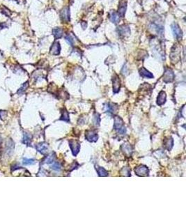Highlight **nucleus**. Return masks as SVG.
Instances as JSON below:
<instances>
[{"label": "nucleus", "mask_w": 186, "mask_h": 209, "mask_svg": "<svg viewBox=\"0 0 186 209\" xmlns=\"http://www.w3.org/2000/svg\"><path fill=\"white\" fill-rule=\"evenodd\" d=\"M36 150L42 154H45L47 151V144L46 143H41L36 146Z\"/></svg>", "instance_id": "f3484780"}, {"label": "nucleus", "mask_w": 186, "mask_h": 209, "mask_svg": "<svg viewBox=\"0 0 186 209\" xmlns=\"http://www.w3.org/2000/svg\"><path fill=\"white\" fill-rule=\"evenodd\" d=\"M60 17L61 20L64 22H68L70 21V10L68 7H65L61 11Z\"/></svg>", "instance_id": "1a4fd4ad"}, {"label": "nucleus", "mask_w": 186, "mask_h": 209, "mask_svg": "<svg viewBox=\"0 0 186 209\" xmlns=\"http://www.w3.org/2000/svg\"><path fill=\"white\" fill-rule=\"evenodd\" d=\"M166 98H167L166 93L165 91H160L157 98V104L159 106L163 105V104L165 103Z\"/></svg>", "instance_id": "4468645a"}, {"label": "nucleus", "mask_w": 186, "mask_h": 209, "mask_svg": "<svg viewBox=\"0 0 186 209\" xmlns=\"http://www.w3.org/2000/svg\"><path fill=\"white\" fill-rule=\"evenodd\" d=\"M105 107H106V112H108V113H110V114L114 113V111H115V109H114V106L112 104H110V103L107 104Z\"/></svg>", "instance_id": "b1692460"}, {"label": "nucleus", "mask_w": 186, "mask_h": 209, "mask_svg": "<svg viewBox=\"0 0 186 209\" xmlns=\"http://www.w3.org/2000/svg\"><path fill=\"white\" fill-rule=\"evenodd\" d=\"M94 121L96 125H98V126L99 125V123H100V115H99L98 114H96V115L94 116Z\"/></svg>", "instance_id": "c85d7f7f"}, {"label": "nucleus", "mask_w": 186, "mask_h": 209, "mask_svg": "<svg viewBox=\"0 0 186 209\" xmlns=\"http://www.w3.org/2000/svg\"><path fill=\"white\" fill-rule=\"evenodd\" d=\"M23 164L25 165H31L35 164V160L33 159H27L25 158L23 160Z\"/></svg>", "instance_id": "bb28decb"}, {"label": "nucleus", "mask_w": 186, "mask_h": 209, "mask_svg": "<svg viewBox=\"0 0 186 209\" xmlns=\"http://www.w3.org/2000/svg\"><path fill=\"white\" fill-rule=\"evenodd\" d=\"M69 146L72 151V153L73 155H77L79 153L80 149V144L78 141L76 140V139H70L69 141Z\"/></svg>", "instance_id": "7ed1b4c3"}, {"label": "nucleus", "mask_w": 186, "mask_h": 209, "mask_svg": "<svg viewBox=\"0 0 186 209\" xmlns=\"http://www.w3.org/2000/svg\"><path fill=\"white\" fill-rule=\"evenodd\" d=\"M140 75L142 77H143V78H153V75L151 73H150L148 70H146V68H144L142 67V68L140 69Z\"/></svg>", "instance_id": "2eb2a0df"}, {"label": "nucleus", "mask_w": 186, "mask_h": 209, "mask_svg": "<svg viewBox=\"0 0 186 209\" xmlns=\"http://www.w3.org/2000/svg\"><path fill=\"white\" fill-rule=\"evenodd\" d=\"M117 31L118 34L121 36L126 37L130 36V29L129 27L126 26V25H121V26L118 27L117 29Z\"/></svg>", "instance_id": "6e6552de"}, {"label": "nucleus", "mask_w": 186, "mask_h": 209, "mask_svg": "<svg viewBox=\"0 0 186 209\" xmlns=\"http://www.w3.org/2000/svg\"><path fill=\"white\" fill-rule=\"evenodd\" d=\"M85 137L89 142H96L98 140V136L96 132L94 130H89L85 133Z\"/></svg>", "instance_id": "20e7f679"}, {"label": "nucleus", "mask_w": 186, "mask_h": 209, "mask_svg": "<svg viewBox=\"0 0 186 209\" xmlns=\"http://www.w3.org/2000/svg\"><path fill=\"white\" fill-rule=\"evenodd\" d=\"M96 170H97V172L98 173L99 176L104 177V176H107L108 175V171L101 167H96Z\"/></svg>", "instance_id": "4be33fe9"}, {"label": "nucleus", "mask_w": 186, "mask_h": 209, "mask_svg": "<svg viewBox=\"0 0 186 209\" xmlns=\"http://www.w3.org/2000/svg\"><path fill=\"white\" fill-rule=\"evenodd\" d=\"M61 120H62V121H66V122H68L69 121V114H68V112H67V110L65 109H63V111H62V115H61Z\"/></svg>", "instance_id": "5701e85b"}, {"label": "nucleus", "mask_w": 186, "mask_h": 209, "mask_svg": "<svg viewBox=\"0 0 186 209\" xmlns=\"http://www.w3.org/2000/svg\"><path fill=\"white\" fill-rule=\"evenodd\" d=\"M134 172L139 176H146L148 175V169L145 165H140L134 169Z\"/></svg>", "instance_id": "423d86ee"}, {"label": "nucleus", "mask_w": 186, "mask_h": 209, "mask_svg": "<svg viewBox=\"0 0 186 209\" xmlns=\"http://www.w3.org/2000/svg\"><path fill=\"white\" fill-rule=\"evenodd\" d=\"M29 86V82H25V84H23V86H21V88H20V89L17 91V94H23L24 92L25 91V90L27 89V87H28Z\"/></svg>", "instance_id": "393cba45"}, {"label": "nucleus", "mask_w": 186, "mask_h": 209, "mask_svg": "<svg viewBox=\"0 0 186 209\" xmlns=\"http://www.w3.org/2000/svg\"><path fill=\"white\" fill-rule=\"evenodd\" d=\"M51 168L55 171H59L61 169V165L58 162H53L52 165H51Z\"/></svg>", "instance_id": "a878e982"}, {"label": "nucleus", "mask_w": 186, "mask_h": 209, "mask_svg": "<svg viewBox=\"0 0 186 209\" xmlns=\"http://www.w3.org/2000/svg\"><path fill=\"white\" fill-rule=\"evenodd\" d=\"M174 79V73L173 70L169 68H166L163 74V81L165 83L171 82Z\"/></svg>", "instance_id": "f03ea898"}, {"label": "nucleus", "mask_w": 186, "mask_h": 209, "mask_svg": "<svg viewBox=\"0 0 186 209\" xmlns=\"http://www.w3.org/2000/svg\"><path fill=\"white\" fill-rule=\"evenodd\" d=\"M66 40L67 41H68V43H69V44H70V45H73V39L71 38L69 36L66 37Z\"/></svg>", "instance_id": "c756f323"}, {"label": "nucleus", "mask_w": 186, "mask_h": 209, "mask_svg": "<svg viewBox=\"0 0 186 209\" xmlns=\"http://www.w3.org/2000/svg\"><path fill=\"white\" fill-rule=\"evenodd\" d=\"M114 128L121 134H125L126 132V128L124 126V121L122 119L118 116L114 117Z\"/></svg>", "instance_id": "f257e3e1"}, {"label": "nucleus", "mask_w": 186, "mask_h": 209, "mask_svg": "<svg viewBox=\"0 0 186 209\" xmlns=\"http://www.w3.org/2000/svg\"><path fill=\"white\" fill-rule=\"evenodd\" d=\"M110 19L113 23H118L120 21L119 15L114 11H111L110 13Z\"/></svg>", "instance_id": "dca6fc26"}, {"label": "nucleus", "mask_w": 186, "mask_h": 209, "mask_svg": "<svg viewBox=\"0 0 186 209\" xmlns=\"http://www.w3.org/2000/svg\"><path fill=\"white\" fill-rule=\"evenodd\" d=\"M121 149L124 154L127 155V156H130V155H132V151H133L132 147L130 144H123L121 147Z\"/></svg>", "instance_id": "ddd939ff"}, {"label": "nucleus", "mask_w": 186, "mask_h": 209, "mask_svg": "<svg viewBox=\"0 0 186 209\" xmlns=\"http://www.w3.org/2000/svg\"><path fill=\"white\" fill-rule=\"evenodd\" d=\"M174 145V140L171 137H167L164 140V146L168 151H170L172 149Z\"/></svg>", "instance_id": "a211bd4d"}, {"label": "nucleus", "mask_w": 186, "mask_h": 209, "mask_svg": "<svg viewBox=\"0 0 186 209\" xmlns=\"http://www.w3.org/2000/svg\"><path fill=\"white\" fill-rule=\"evenodd\" d=\"M171 30L172 32L174 33V36L177 40H181L182 38V36H183V33H182V31L181 28H180L179 25H178L177 23H173L171 25Z\"/></svg>", "instance_id": "39448f33"}, {"label": "nucleus", "mask_w": 186, "mask_h": 209, "mask_svg": "<svg viewBox=\"0 0 186 209\" xmlns=\"http://www.w3.org/2000/svg\"><path fill=\"white\" fill-rule=\"evenodd\" d=\"M31 141V135H30V134H29L27 133H24L23 142L25 144L30 145Z\"/></svg>", "instance_id": "6ab92c4d"}, {"label": "nucleus", "mask_w": 186, "mask_h": 209, "mask_svg": "<svg viewBox=\"0 0 186 209\" xmlns=\"http://www.w3.org/2000/svg\"><path fill=\"white\" fill-rule=\"evenodd\" d=\"M127 3L125 1H121L118 7V15L121 17H124L125 15L126 8H127Z\"/></svg>", "instance_id": "9b49d317"}, {"label": "nucleus", "mask_w": 186, "mask_h": 209, "mask_svg": "<svg viewBox=\"0 0 186 209\" xmlns=\"http://www.w3.org/2000/svg\"><path fill=\"white\" fill-rule=\"evenodd\" d=\"M112 82H113V91H114V93H118V91H119L120 88H121V80L118 77V75H115L113 77Z\"/></svg>", "instance_id": "9d476101"}, {"label": "nucleus", "mask_w": 186, "mask_h": 209, "mask_svg": "<svg viewBox=\"0 0 186 209\" xmlns=\"http://www.w3.org/2000/svg\"><path fill=\"white\" fill-rule=\"evenodd\" d=\"M6 116H7V112L5 111L0 112V117H1V119H3V117H6Z\"/></svg>", "instance_id": "7c9ffc66"}, {"label": "nucleus", "mask_w": 186, "mask_h": 209, "mask_svg": "<svg viewBox=\"0 0 186 209\" xmlns=\"http://www.w3.org/2000/svg\"><path fill=\"white\" fill-rule=\"evenodd\" d=\"M171 59L173 58L174 57V59H173L172 62L174 63H177L180 60V49L179 47L177 46V45H174V48L171 49Z\"/></svg>", "instance_id": "0eeeda50"}, {"label": "nucleus", "mask_w": 186, "mask_h": 209, "mask_svg": "<svg viewBox=\"0 0 186 209\" xmlns=\"http://www.w3.org/2000/svg\"><path fill=\"white\" fill-rule=\"evenodd\" d=\"M52 33L55 38H60L63 36V30L61 28H54L52 30Z\"/></svg>", "instance_id": "aec40b11"}, {"label": "nucleus", "mask_w": 186, "mask_h": 209, "mask_svg": "<svg viewBox=\"0 0 186 209\" xmlns=\"http://www.w3.org/2000/svg\"><path fill=\"white\" fill-rule=\"evenodd\" d=\"M55 159V156L54 153H51V154H49L46 156V157L44 159V160H43V163H45V164H51V163H52L53 162H54Z\"/></svg>", "instance_id": "412c9836"}, {"label": "nucleus", "mask_w": 186, "mask_h": 209, "mask_svg": "<svg viewBox=\"0 0 186 209\" xmlns=\"http://www.w3.org/2000/svg\"><path fill=\"white\" fill-rule=\"evenodd\" d=\"M12 144H13V141L12 140H9V142H8V143H7V152L9 153L10 152V154L11 153V150L13 151V149L12 148L11 149V145Z\"/></svg>", "instance_id": "cd10ccee"}, {"label": "nucleus", "mask_w": 186, "mask_h": 209, "mask_svg": "<svg viewBox=\"0 0 186 209\" xmlns=\"http://www.w3.org/2000/svg\"><path fill=\"white\" fill-rule=\"evenodd\" d=\"M61 51V46L60 43L59 42H55L52 46L50 48V53L53 55H58L59 54Z\"/></svg>", "instance_id": "f8f14e48"}]
</instances>
